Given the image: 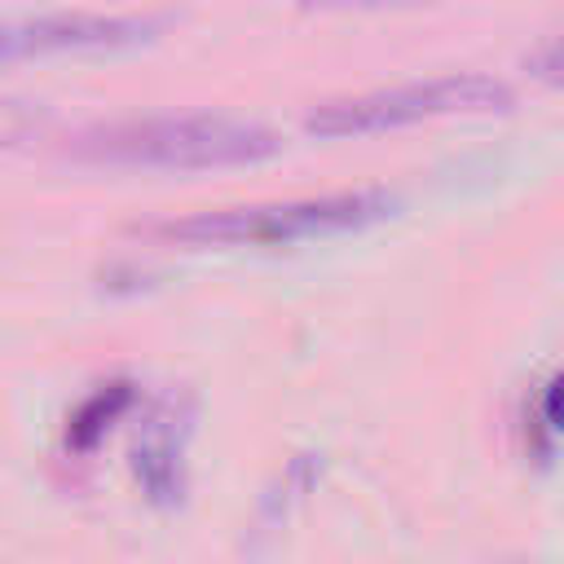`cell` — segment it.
<instances>
[{
	"instance_id": "8992f818",
	"label": "cell",
	"mask_w": 564,
	"mask_h": 564,
	"mask_svg": "<svg viewBox=\"0 0 564 564\" xmlns=\"http://www.w3.org/2000/svg\"><path fill=\"white\" fill-rule=\"evenodd\" d=\"M132 401H137V392H132L128 379H110V383L93 388V392L75 405V414L66 419V445H70L75 454H93V449L106 441V432L132 410Z\"/></svg>"
},
{
	"instance_id": "5b68a950",
	"label": "cell",
	"mask_w": 564,
	"mask_h": 564,
	"mask_svg": "<svg viewBox=\"0 0 564 564\" xmlns=\"http://www.w3.org/2000/svg\"><path fill=\"white\" fill-rule=\"evenodd\" d=\"M189 432H194L189 401L163 397V401H154L141 414L137 436H132V449H128V467H132V480L141 485L145 502H154V507H181L185 502V485H189V463H185Z\"/></svg>"
},
{
	"instance_id": "6da1fadb",
	"label": "cell",
	"mask_w": 564,
	"mask_h": 564,
	"mask_svg": "<svg viewBox=\"0 0 564 564\" xmlns=\"http://www.w3.org/2000/svg\"><path fill=\"white\" fill-rule=\"evenodd\" d=\"M282 150L278 132L234 115H154L123 119L79 132L66 154L97 167H145V172H207L251 167Z\"/></svg>"
},
{
	"instance_id": "9c48e42d",
	"label": "cell",
	"mask_w": 564,
	"mask_h": 564,
	"mask_svg": "<svg viewBox=\"0 0 564 564\" xmlns=\"http://www.w3.org/2000/svg\"><path fill=\"white\" fill-rule=\"evenodd\" d=\"M542 419H546L555 432H564V370L551 375V383H546V392H542Z\"/></svg>"
},
{
	"instance_id": "7a4b0ae2",
	"label": "cell",
	"mask_w": 564,
	"mask_h": 564,
	"mask_svg": "<svg viewBox=\"0 0 564 564\" xmlns=\"http://www.w3.org/2000/svg\"><path fill=\"white\" fill-rule=\"evenodd\" d=\"M392 207L397 198L388 189H339V194L282 198V203L207 207V212L145 225V234L176 247H291V242L361 234L388 220Z\"/></svg>"
},
{
	"instance_id": "277c9868",
	"label": "cell",
	"mask_w": 564,
	"mask_h": 564,
	"mask_svg": "<svg viewBox=\"0 0 564 564\" xmlns=\"http://www.w3.org/2000/svg\"><path fill=\"white\" fill-rule=\"evenodd\" d=\"M167 18L154 13H44L0 22V66L57 53H123L159 40Z\"/></svg>"
},
{
	"instance_id": "ba28073f",
	"label": "cell",
	"mask_w": 564,
	"mask_h": 564,
	"mask_svg": "<svg viewBox=\"0 0 564 564\" xmlns=\"http://www.w3.org/2000/svg\"><path fill=\"white\" fill-rule=\"evenodd\" d=\"M300 4L317 13H375V9H405V4H427V0H300Z\"/></svg>"
},
{
	"instance_id": "3957f363",
	"label": "cell",
	"mask_w": 564,
	"mask_h": 564,
	"mask_svg": "<svg viewBox=\"0 0 564 564\" xmlns=\"http://www.w3.org/2000/svg\"><path fill=\"white\" fill-rule=\"evenodd\" d=\"M511 106H516V93L507 79L485 75V70H454V75L405 79V84L317 101L304 115V128L313 137L344 141V137H375V132H397V128H414L432 119L498 115Z\"/></svg>"
},
{
	"instance_id": "52a82bcc",
	"label": "cell",
	"mask_w": 564,
	"mask_h": 564,
	"mask_svg": "<svg viewBox=\"0 0 564 564\" xmlns=\"http://www.w3.org/2000/svg\"><path fill=\"white\" fill-rule=\"evenodd\" d=\"M524 70H529L533 79H542V84L564 88V35L542 40V44H538V48L524 57Z\"/></svg>"
}]
</instances>
